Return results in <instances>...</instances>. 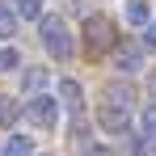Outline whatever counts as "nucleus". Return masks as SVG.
<instances>
[{
  "instance_id": "nucleus-1",
  "label": "nucleus",
  "mask_w": 156,
  "mask_h": 156,
  "mask_svg": "<svg viewBox=\"0 0 156 156\" xmlns=\"http://www.w3.org/2000/svg\"><path fill=\"white\" fill-rule=\"evenodd\" d=\"M38 34H42V47L51 59H72L76 51V38H72V30L63 17H55V13H42V21H38Z\"/></svg>"
},
{
  "instance_id": "nucleus-2",
  "label": "nucleus",
  "mask_w": 156,
  "mask_h": 156,
  "mask_svg": "<svg viewBox=\"0 0 156 156\" xmlns=\"http://www.w3.org/2000/svg\"><path fill=\"white\" fill-rule=\"evenodd\" d=\"M110 42H114V26H110V17L93 13V17L84 21V51L93 55V59H101V55L110 51Z\"/></svg>"
},
{
  "instance_id": "nucleus-3",
  "label": "nucleus",
  "mask_w": 156,
  "mask_h": 156,
  "mask_svg": "<svg viewBox=\"0 0 156 156\" xmlns=\"http://www.w3.org/2000/svg\"><path fill=\"white\" fill-rule=\"evenodd\" d=\"M97 127L105 135H127L131 131V105H118V101H105L97 110Z\"/></svg>"
},
{
  "instance_id": "nucleus-4",
  "label": "nucleus",
  "mask_w": 156,
  "mask_h": 156,
  "mask_svg": "<svg viewBox=\"0 0 156 156\" xmlns=\"http://www.w3.org/2000/svg\"><path fill=\"white\" fill-rule=\"evenodd\" d=\"M26 114H30V122H38V127L51 131L55 122H59V101H55L51 93H34L26 101Z\"/></svg>"
},
{
  "instance_id": "nucleus-5",
  "label": "nucleus",
  "mask_w": 156,
  "mask_h": 156,
  "mask_svg": "<svg viewBox=\"0 0 156 156\" xmlns=\"http://www.w3.org/2000/svg\"><path fill=\"white\" fill-rule=\"evenodd\" d=\"M114 68L118 72H139L144 68V47H131V42L114 47Z\"/></svg>"
},
{
  "instance_id": "nucleus-6",
  "label": "nucleus",
  "mask_w": 156,
  "mask_h": 156,
  "mask_svg": "<svg viewBox=\"0 0 156 156\" xmlns=\"http://www.w3.org/2000/svg\"><path fill=\"white\" fill-rule=\"evenodd\" d=\"M59 105H68L72 114H80V110H84V89H80L72 76H68V80H59Z\"/></svg>"
},
{
  "instance_id": "nucleus-7",
  "label": "nucleus",
  "mask_w": 156,
  "mask_h": 156,
  "mask_svg": "<svg viewBox=\"0 0 156 156\" xmlns=\"http://www.w3.org/2000/svg\"><path fill=\"white\" fill-rule=\"evenodd\" d=\"M9 4H13L17 17H26V21H42V0H9Z\"/></svg>"
},
{
  "instance_id": "nucleus-8",
  "label": "nucleus",
  "mask_w": 156,
  "mask_h": 156,
  "mask_svg": "<svg viewBox=\"0 0 156 156\" xmlns=\"http://www.w3.org/2000/svg\"><path fill=\"white\" fill-rule=\"evenodd\" d=\"M4 156H34V139H30V135H9Z\"/></svg>"
},
{
  "instance_id": "nucleus-9",
  "label": "nucleus",
  "mask_w": 156,
  "mask_h": 156,
  "mask_svg": "<svg viewBox=\"0 0 156 156\" xmlns=\"http://www.w3.org/2000/svg\"><path fill=\"white\" fill-rule=\"evenodd\" d=\"M148 17H152L148 0H127V21L131 26H148Z\"/></svg>"
},
{
  "instance_id": "nucleus-10",
  "label": "nucleus",
  "mask_w": 156,
  "mask_h": 156,
  "mask_svg": "<svg viewBox=\"0 0 156 156\" xmlns=\"http://www.w3.org/2000/svg\"><path fill=\"white\" fill-rule=\"evenodd\" d=\"M105 101L131 105V101H135V89H131V84H105Z\"/></svg>"
},
{
  "instance_id": "nucleus-11",
  "label": "nucleus",
  "mask_w": 156,
  "mask_h": 156,
  "mask_svg": "<svg viewBox=\"0 0 156 156\" xmlns=\"http://www.w3.org/2000/svg\"><path fill=\"white\" fill-rule=\"evenodd\" d=\"M17 114H21V105L13 101V97H4V93H0V127H13V122H17Z\"/></svg>"
},
{
  "instance_id": "nucleus-12",
  "label": "nucleus",
  "mask_w": 156,
  "mask_h": 156,
  "mask_svg": "<svg viewBox=\"0 0 156 156\" xmlns=\"http://www.w3.org/2000/svg\"><path fill=\"white\" fill-rule=\"evenodd\" d=\"M26 89L30 93H47V68H30L26 72Z\"/></svg>"
},
{
  "instance_id": "nucleus-13",
  "label": "nucleus",
  "mask_w": 156,
  "mask_h": 156,
  "mask_svg": "<svg viewBox=\"0 0 156 156\" xmlns=\"http://www.w3.org/2000/svg\"><path fill=\"white\" fill-rule=\"evenodd\" d=\"M139 135H144V139H156V105H148V110L139 114Z\"/></svg>"
},
{
  "instance_id": "nucleus-14",
  "label": "nucleus",
  "mask_w": 156,
  "mask_h": 156,
  "mask_svg": "<svg viewBox=\"0 0 156 156\" xmlns=\"http://www.w3.org/2000/svg\"><path fill=\"white\" fill-rule=\"evenodd\" d=\"M13 34H17V13L0 9V38H13Z\"/></svg>"
},
{
  "instance_id": "nucleus-15",
  "label": "nucleus",
  "mask_w": 156,
  "mask_h": 156,
  "mask_svg": "<svg viewBox=\"0 0 156 156\" xmlns=\"http://www.w3.org/2000/svg\"><path fill=\"white\" fill-rule=\"evenodd\" d=\"M13 68H21L17 47H0V72H13Z\"/></svg>"
},
{
  "instance_id": "nucleus-16",
  "label": "nucleus",
  "mask_w": 156,
  "mask_h": 156,
  "mask_svg": "<svg viewBox=\"0 0 156 156\" xmlns=\"http://www.w3.org/2000/svg\"><path fill=\"white\" fill-rule=\"evenodd\" d=\"M80 156H114L110 144H80Z\"/></svg>"
},
{
  "instance_id": "nucleus-17",
  "label": "nucleus",
  "mask_w": 156,
  "mask_h": 156,
  "mask_svg": "<svg viewBox=\"0 0 156 156\" xmlns=\"http://www.w3.org/2000/svg\"><path fill=\"white\" fill-rule=\"evenodd\" d=\"M139 47H156V21L144 26V42H139Z\"/></svg>"
},
{
  "instance_id": "nucleus-18",
  "label": "nucleus",
  "mask_w": 156,
  "mask_h": 156,
  "mask_svg": "<svg viewBox=\"0 0 156 156\" xmlns=\"http://www.w3.org/2000/svg\"><path fill=\"white\" fill-rule=\"evenodd\" d=\"M0 156H4V152H0Z\"/></svg>"
}]
</instances>
